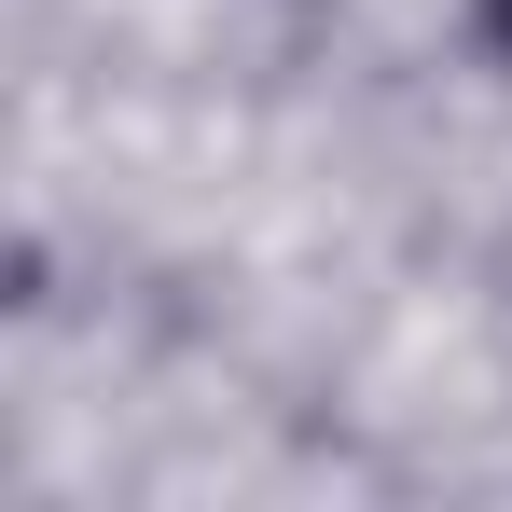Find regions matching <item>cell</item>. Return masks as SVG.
Here are the masks:
<instances>
[{
	"label": "cell",
	"instance_id": "1",
	"mask_svg": "<svg viewBox=\"0 0 512 512\" xmlns=\"http://www.w3.org/2000/svg\"><path fill=\"white\" fill-rule=\"evenodd\" d=\"M457 28H471V56L512 84V0H457Z\"/></svg>",
	"mask_w": 512,
	"mask_h": 512
}]
</instances>
